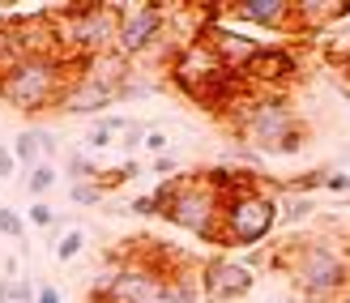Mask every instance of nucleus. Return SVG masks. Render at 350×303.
I'll return each instance as SVG.
<instances>
[{
    "label": "nucleus",
    "instance_id": "nucleus-1",
    "mask_svg": "<svg viewBox=\"0 0 350 303\" xmlns=\"http://www.w3.org/2000/svg\"><path fill=\"white\" fill-rule=\"evenodd\" d=\"M269 269H282L295 282V295L308 303H334L350 287V252L329 239L291 235L269 256Z\"/></svg>",
    "mask_w": 350,
    "mask_h": 303
},
{
    "label": "nucleus",
    "instance_id": "nucleus-2",
    "mask_svg": "<svg viewBox=\"0 0 350 303\" xmlns=\"http://www.w3.org/2000/svg\"><path fill=\"white\" fill-rule=\"evenodd\" d=\"M73 77H77V60L60 56V51H34V56L13 60L0 73V103H9L22 116L51 111V107H60Z\"/></svg>",
    "mask_w": 350,
    "mask_h": 303
},
{
    "label": "nucleus",
    "instance_id": "nucleus-3",
    "mask_svg": "<svg viewBox=\"0 0 350 303\" xmlns=\"http://www.w3.org/2000/svg\"><path fill=\"white\" fill-rule=\"evenodd\" d=\"M235 133H239V146L260 158L299 154L308 141L304 120L295 116V107L282 94H252L243 103V111L235 116Z\"/></svg>",
    "mask_w": 350,
    "mask_h": 303
},
{
    "label": "nucleus",
    "instance_id": "nucleus-4",
    "mask_svg": "<svg viewBox=\"0 0 350 303\" xmlns=\"http://www.w3.org/2000/svg\"><path fill=\"white\" fill-rule=\"evenodd\" d=\"M154 213H163L171 226L192 230L209 243H218V222H222V192L205 171L192 175H175L163 180L154 192Z\"/></svg>",
    "mask_w": 350,
    "mask_h": 303
},
{
    "label": "nucleus",
    "instance_id": "nucleus-5",
    "mask_svg": "<svg viewBox=\"0 0 350 303\" xmlns=\"http://www.w3.org/2000/svg\"><path fill=\"white\" fill-rule=\"evenodd\" d=\"M51 34H56V51L68 60H94L116 51L120 39V5H68V9H51Z\"/></svg>",
    "mask_w": 350,
    "mask_h": 303
},
{
    "label": "nucleus",
    "instance_id": "nucleus-6",
    "mask_svg": "<svg viewBox=\"0 0 350 303\" xmlns=\"http://www.w3.org/2000/svg\"><path fill=\"white\" fill-rule=\"evenodd\" d=\"M278 230V197L260 175L231 188L222 197V222H218V248H260Z\"/></svg>",
    "mask_w": 350,
    "mask_h": 303
},
{
    "label": "nucleus",
    "instance_id": "nucleus-7",
    "mask_svg": "<svg viewBox=\"0 0 350 303\" xmlns=\"http://www.w3.org/2000/svg\"><path fill=\"white\" fill-rule=\"evenodd\" d=\"M167 30H171V9H163V5H129V9H120L116 51L124 60H137V56H146V51L163 47Z\"/></svg>",
    "mask_w": 350,
    "mask_h": 303
},
{
    "label": "nucleus",
    "instance_id": "nucleus-8",
    "mask_svg": "<svg viewBox=\"0 0 350 303\" xmlns=\"http://www.w3.org/2000/svg\"><path fill=\"white\" fill-rule=\"evenodd\" d=\"M197 278H201V299H209V303H239L256 287L252 265L235 261V256H209L197 269Z\"/></svg>",
    "mask_w": 350,
    "mask_h": 303
},
{
    "label": "nucleus",
    "instance_id": "nucleus-9",
    "mask_svg": "<svg viewBox=\"0 0 350 303\" xmlns=\"http://www.w3.org/2000/svg\"><path fill=\"white\" fill-rule=\"evenodd\" d=\"M299 73V60L286 43H260V51L243 64V81L252 85V94H278V85Z\"/></svg>",
    "mask_w": 350,
    "mask_h": 303
},
{
    "label": "nucleus",
    "instance_id": "nucleus-10",
    "mask_svg": "<svg viewBox=\"0 0 350 303\" xmlns=\"http://www.w3.org/2000/svg\"><path fill=\"white\" fill-rule=\"evenodd\" d=\"M226 17L252 22L260 30H295V5H282V0H239L226 9Z\"/></svg>",
    "mask_w": 350,
    "mask_h": 303
},
{
    "label": "nucleus",
    "instance_id": "nucleus-11",
    "mask_svg": "<svg viewBox=\"0 0 350 303\" xmlns=\"http://www.w3.org/2000/svg\"><path fill=\"white\" fill-rule=\"evenodd\" d=\"M116 103H120L116 90H103V85L85 81V77H73L56 111H64V116H98V111H107V107H116Z\"/></svg>",
    "mask_w": 350,
    "mask_h": 303
},
{
    "label": "nucleus",
    "instance_id": "nucleus-12",
    "mask_svg": "<svg viewBox=\"0 0 350 303\" xmlns=\"http://www.w3.org/2000/svg\"><path fill=\"white\" fill-rule=\"evenodd\" d=\"M167 303H201L197 269H171L167 274Z\"/></svg>",
    "mask_w": 350,
    "mask_h": 303
},
{
    "label": "nucleus",
    "instance_id": "nucleus-13",
    "mask_svg": "<svg viewBox=\"0 0 350 303\" xmlns=\"http://www.w3.org/2000/svg\"><path fill=\"white\" fill-rule=\"evenodd\" d=\"M56 180H60V171H56V163L51 158H43V163H34L30 171H26V192L34 201H43L51 188H56Z\"/></svg>",
    "mask_w": 350,
    "mask_h": 303
},
{
    "label": "nucleus",
    "instance_id": "nucleus-14",
    "mask_svg": "<svg viewBox=\"0 0 350 303\" xmlns=\"http://www.w3.org/2000/svg\"><path fill=\"white\" fill-rule=\"evenodd\" d=\"M312 213H317V201H312V197H278V226L308 222Z\"/></svg>",
    "mask_w": 350,
    "mask_h": 303
},
{
    "label": "nucleus",
    "instance_id": "nucleus-15",
    "mask_svg": "<svg viewBox=\"0 0 350 303\" xmlns=\"http://www.w3.org/2000/svg\"><path fill=\"white\" fill-rule=\"evenodd\" d=\"M13 158H17V167H34V163H43V150H39V129H26V133H17L13 137Z\"/></svg>",
    "mask_w": 350,
    "mask_h": 303
},
{
    "label": "nucleus",
    "instance_id": "nucleus-16",
    "mask_svg": "<svg viewBox=\"0 0 350 303\" xmlns=\"http://www.w3.org/2000/svg\"><path fill=\"white\" fill-rule=\"evenodd\" d=\"M64 171H68V184H94V180H98V167H94V158L85 154V150H73V154H68Z\"/></svg>",
    "mask_w": 350,
    "mask_h": 303
},
{
    "label": "nucleus",
    "instance_id": "nucleus-17",
    "mask_svg": "<svg viewBox=\"0 0 350 303\" xmlns=\"http://www.w3.org/2000/svg\"><path fill=\"white\" fill-rule=\"evenodd\" d=\"M278 188L291 192V197H312L317 188H325V167H312V171H304V175H295V180H282Z\"/></svg>",
    "mask_w": 350,
    "mask_h": 303
},
{
    "label": "nucleus",
    "instance_id": "nucleus-18",
    "mask_svg": "<svg viewBox=\"0 0 350 303\" xmlns=\"http://www.w3.org/2000/svg\"><path fill=\"white\" fill-rule=\"evenodd\" d=\"M81 248H85V230H81V226H73L68 235H60V239H56V248H51V252H56V261H60V265H68V261H77V256H81Z\"/></svg>",
    "mask_w": 350,
    "mask_h": 303
},
{
    "label": "nucleus",
    "instance_id": "nucleus-19",
    "mask_svg": "<svg viewBox=\"0 0 350 303\" xmlns=\"http://www.w3.org/2000/svg\"><path fill=\"white\" fill-rule=\"evenodd\" d=\"M0 303H34V287L26 278H0Z\"/></svg>",
    "mask_w": 350,
    "mask_h": 303
},
{
    "label": "nucleus",
    "instance_id": "nucleus-20",
    "mask_svg": "<svg viewBox=\"0 0 350 303\" xmlns=\"http://www.w3.org/2000/svg\"><path fill=\"white\" fill-rule=\"evenodd\" d=\"M133 175H142V167L129 158V163H120V167H111V171H98V188L111 192V188H120V184H129Z\"/></svg>",
    "mask_w": 350,
    "mask_h": 303
},
{
    "label": "nucleus",
    "instance_id": "nucleus-21",
    "mask_svg": "<svg viewBox=\"0 0 350 303\" xmlns=\"http://www.w3.org/2000/svg\"><path fill=\"white\" fill-rule=\"evenodd\" d=\"M0 235H5V239H26V218H22V213H17V209H9V205H0Z\"/></svg>",
    "mask_w": 350,
    "mask_h": 303
},
{
    "label": "nucleus",
    "instance_id": "nucleus-22",
    "mask_svg": "<svg viewBox=\"0 0 350 303\" xmlns=\"http://www.w3.org/2000/svg\"><path fill=\"white\" fill-rule=\"evenodd\" d=\"M68 197H73L77 205H103V197H107V192H103L98 180H94V184H68Z\"/></svg>",
    "mask_w": 350,
    "mask_h": 303
},
{
    "label": "nucleus",
    "instance_id": "nucleus-23",
    "mask_svg": "<svg viewBox=\"0 0 350 303\" xmlns=\"http://www.w3.org/2000/svg\"><path fill=\"white\" fill-rule=\"evenodd\" d=\"M26 222L43 230V226H56V222H60V213H56V209H51L47 201H34V205L26 209Z\"/></svg>",
    "mask_w": 350,
    "mask_h": 303
},
{
    "label": "nucleus",
    "instance_id": "nucleus-24",
    "mask_svg": "<svg viewBox=\"0 0 350 303\" xmlns=\"http://www.w3.org/2000/svg\"><path fill=\"white\" fill-rule=\"evenodd\" d=\"M146 150L159 158V154H171V137L167 133H146Z\"/></svg>",
    "mask_w": 350,
    "mask_h": 303
},
{
    "label": "nucleus",
    "instance_id": "nucleus-25",
    "mask_svg": "<svg viewBox=\"0 0 350 303\" xmlns=\"http://www.w3.org/2000/svg\"><path fill=\"white\" fill-rule=\"evenodd\" d=\"M325 188L329 192H350V175L346 171H325Z\"/></svg>",
    "mask_w": 350,
    "mask_h": 303
},
{
    "label": "nucleus",
    "instance_id": "nucleus-26",
    "mask_svg": "<svg viewBox=\"0 0 350 303\" xmlns=\"http://www.w3.org/2000/svg\"><path fill=\"white\" fill-rule=\"evenodd\" d=\"M146 133H150L146 124H133V129L124 133V141H120V146H124V150H137V146H146Z\"/></svg>",
    "mask_w": 350,
    "mask_h": 303
},
{
    "label": "nucleus",
    "instance_id": "nucleus-27",
    "mask_svg": "<svg viewBox=\"0 0 350 303\" xmlns=\"http://www.w3.org/2000/svg\"><path fill=\"white\" fill-rule=\"evenodd\" d=\"M34 303H64V295L51 282H43V287H34Z\"/></svg>",
    "mask_w": 350,
    "mask_h": 303
},
{
    "label": "nucleus",
    "instance_id": "nucleus-28",
    "mask_svg": "<svg viewBox=\"0 0 350 303\" xmlns=\"http://www.w3.org/2000/svg\"><path fill=\"white\" fill-rule=\"evenodd\" d=\"M13 171H17V158H13V150H9V146H0V184H5Z\"/></svg>",
    "mask_w": 350,
    "mask_h": 303
},
{
    "label": "nucleus",
    "instance_id": "nucleus-29",
    "mask_svg": "<svg viewBox=\"0 0 350 303\" xmlns=\"http://www.w3.org/2000/svg\"><path fill=\"white\" fill-rule=\"evenodd\" d=\"M129 213H142V218H146V213H154V192H150V197H133Z\"/></svg>",
    "mask_w": 350,
    "mask_h": 303
},
{
    "label": "nucleus",
    "instance_id": "nucleus-30",
    "mask_svg": "<svg viewBox=\"0 0 350 303\" xmlns=\"http://www.w3.org/2000/svg\"><path fill=\"white\" fill-rule=\"evenodd\" d=\"M154 171H159V175H167V171H175V154H159V158H154V163H150Z\"/></svg>",
    "mask_w": 350,
    "mask_h": 303
},
{
    "label": "nucleus",
    "instance_id": "nucleus-31",
    "mask_svg": "<svg viewBox=\"0 0 350 303\" xmlns=\"http://www.w3.org/2000/svg\"><path fill=\"white\" fill-rule=\"evenodd\" d=\"M39 150H43V158H47V154H56V137L43 133V129H39Z\"/></svg>",
    "mask_w": 350,
    "mask_h": 303
},
{
    "label": "nucleus",
    "instance_id": "nucleus-32",
    "mask_svg": "<svg viewBox=\"0 0 350 303\" xmlns=\"http://www.w3.org/2000/svg\"><path fill=\"white\" fill-rule=\"evenodd\" d=\"M334 303H350V287H346V291H342V295H338Z\"/></svg>",
    "mask_w": 350,
    "mask_h": 303
},
{
    "label": "nucleus",
    "instance_id": "nucleus-33",
    "mask_svg": "<svg viewBox=\"0 0 350 303\" xmlns=\"http://www.w3.org/2000/svg\"><path fill=\"white\" fill-rule=\"evenodd\" d=\"M286 303H308V299H299V295H291V299H286Z\"/></svg>",
    "mask_w": 350,
    "mask_h": 303
}]
</instances>
